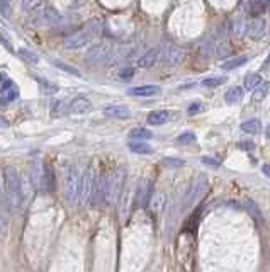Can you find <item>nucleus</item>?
Wrapping results in <instances>:
<instances>
[{
  "instance_id": "2eb2a0df",
  "label": "nucleus",
  "mask_w": 270,
  "mask_h": 272,
  "mask_svg": "<svg viewBox=\"0 0 270 272\" xmlns=\"http://www.w3.org/2000/svg\"><path fill=\"white\" fill-rule=\"evenodd\" d=\"M162 89L158 85H138L129 89L128 94L133 95V97H153V95H158Z\"/></svg>"
},
{
  "instance_id": "423d86ee",
  "label": "nucleus",
  "mask_w": 270,
  "mask_h": 272,
  "mask_svg": "<svg viewBox=\"0 0 270 272\" xmlns=\"http://www.w3.org/2000/svg\"><path fill=\"white\" fill-rule=\"evenodd\" d=\"M114 46L109 41H102L99 45L92 46L87 53V61L88 63H104V61L110 60L112 56Z\"/></svg>"
},
{
  "instance_id": "49530a36",
  "label": "nucleus",
  "mask_w": 270,
  "mask_h": 272,
  "mask_svg": "<svg viewBox=\"0 0 270 272\" xmlns=\"http://www.w3.org/2000/svg\"><path fill=\"white\" fill-rule=\"evenodd\" d=\"M265 136H267V139H270V124L267 126V131H265Z\"/></svg>"
},
{
  "instance_id": "1a4fd4ad",
  "label": "nucleus",
  "mask_w": 270,
  "mask_h": 272,
  "mask_svg": "<svg viewBox=\"0 0 270 272\" xmlns=\"http://www.w3.org/2000/svg\"><path fill=\"white\" fill-rule=\"evenodd\" d=\"M44 175H46V163L36 160L31 165V184L39 192H44Z\"/></svg>"
},
{
  "instance_id": "58836bf2",
  "label": "nucleus",
  "mask_w": 270,
  "mask_h": 272,
  "mask_svg": "<svg viewBox=\"0 0 270 272\" xmlns=\"http://www.w3.org/2000/svg\"><path fill=\"white\" fill-rule=\"evenodd\" d=\"M202 111V104L201 102H194V104H190V108H189V116H195V114H199Z\"/></svg>"
},
{
  "instance_id": "f257e3e1",
  "label": "nucleus",
  "mask_w": 270,
  "mask_h": 272,
  "mask_svg": "<svg viewBox=\"0 0 270 272\" xmlns=\"http://www.w3.org/2000/svg\"><path fill=\"white\" fill-rule=\"evenodd\" d=\"M126 182V168L116 167L104 175H99L97 187H95L94 203H102L106 206L114 204L123 194V187Z\"/></svg>"
},
{
  "instance_id": "473e14b6",
  "label": "nucleus",
  "mask_w": 270,
  "mask_h": 272,
  "mask_svg": "<svg viewBox=\"0 0 270 272\" xmlns=\"http://www.w3.org/2000/svg\"><path fill=\"white\" fill-rule=\"evenodd\" d=\"M195 141V135L190 133V131H187V133H182L177 138V143L179 145H192V143Z\"/></svg>"
},
{
  "instance_id": "20e7f679",
  "label": "nucleus",
  "mask_w": 270,
  "mask_h": 272,
  "mask_svg": "<svg viewBox=\"0 0 270 272\" xmlns=\"http://www.w3.org/2000/svg\"><path fill=\"white\" fill-rule=\"evenodd\" d=\"M99 32H101V23H99L97 19L88 21L82 29H79V31L66 36L65 48L66 50H80V48H83L85 45H88Z\"/></svg>"
},
{
  "instance_id": "c03bdc74",
  "label": "nucleus",
  "mask_w": 270,
  "mask_h": 272,
  "mask_svg": "<svg viewBox=\"0 0 270 272\" xmlns=\"http://www.w3.org/2000/svg\"><path fill=\"white\" fill-rule=\"evenodd\" d=\"M262 172H264V175L270 177V165H264V167H262Z\"/></svg>"
},
{
  "instance_id": "aec40b11",
  "label": "nucleus",
  "mask_w": 270,
  "mask_h": 272,
  "mask_svg": "<svg viewBox=\"0 0 270 272\" xmlns=\"http://www.w3.org/2000/svg\"><path fill=\"white\" fill-rule=\"evenodd\" d=\"M246 27H248V23L245 21V17L236 16L235 19H233L231 29H233V34H235V38H240V39H242L243 36L246 34Z\"/></svg>"
},
{
  "instance_id": "e433bc0d",
  "label": "nucleus",
  "mask_w": 270,
  "mask_h": 272,
  "mask_svg": "<svg viewBox=\"0 0 270 272\" xmlns=\"http://www.w3.org/2000/svg\"><path fill=\"white\" fill-rule=\"evenodd\" d=\"M56 67H60L61 70H65L66 73H73V75H77V77H80V72L77 68H73V67H70V65H66V63H63V61H58V60H54L53 61Z\"/></svg>"
},
{
  "instance_id": "a211bd4d",
  "label": "nucleus",
  "mask_w": 270,
  "mask_h": 272,
  "mask_svg": "<svg viewBox=\"0 0 270 272\" xmlns=\"http://www.w3.org/2000/svg\"><path fill=\"white\" fill-rule=\"evenodd\" d=\"M106 116L109 117H116V119H128L129 116H131V112H129V109L126 108V106H107L104 109Z\"/></svg>"
},
{
  "instance_id": "6ab92c4d",
  "label": "nucleus",
  "mask_w": 270,
  "mask_h": 272,
  "mask_svg": "<svg viewBox=\"0 0 270 272\" xmlns=\"http://www.w3.org/2000/svg\"><path fill=\"white\" fill-rule=\"evenodd\" d=\"M270 5V0H250L248 3V12L253 17H260L265 10L269 9Z\"/></svg>"
},
{
  "instance_id": "0eeeda50",
  "label": "nucleus",
  "mask_w": 270,
  "mask_h": 272,
  "mask_svg": "<svg viewBox=\"0 0 270 272\" xmlns=\"http://www.w3.org/2000/svg\"><path fill=\"white\" fill-rule=\"evenodd\" d=\"M153 194H155L153 181H150V179L141 181L138 186V190H136V206H138V208H146V206L150 204Z\"/></svg>"
},
{
  "instance_id": "5701e85b",
  "label": "nucleus",
  "mask_w": 270,
  "mask_h": 272,
  "mask_svg": "<svg viewBox=\"0 0 270 272\" xmlns=\"http://www.w3.org/2000/svg\"><path fill=\"white\" fill-rule=\"evenodd\" d=\"M165 201H166V197H165V194L163 192H155L153 194V197H151V201H150V209L151 211L157 215V213H162L163 211V208H165Z\"/></svg>"
},
{
  "instance_id": "9b49d317",
  "label": "nucleus",
  "mask_w": 270,
  "mask_h": 272,
  "mask_svg": "<svg viewBox=\"0 0 270 272\" xmlns=\"http://www.w3.org/2000/svg\"><path fill=\"white\" fill-rule=\"evenodd\" d=\"M206 190H208V181H206L204 175H201L199 179H195L194 186L190 187V192H189V197H187V206L197 203L204 196Z\"/></svg>"
},
{
  "instance_id": "cd10ccee",
  "label": "nucleus",
  "mask_w": 270,
  "mask_h": 272,
  "mask_svg": "<svg viewBox=\"0 0 270 272\" xmlns=\"http://www.w3.org/2000/svg\"><path fill=\"white\" fill-rule=\"evenodd\" d=\"M54 190V172L51 165H46V175H44V192Z\"/></svg>"
},
{
  "instance_id": "393cba45",
  "label": "nucleus",
  "mask_w": 270,
  "mask_h": 272,
  "mask_svg": "<svg viewBox=\"0 0 270 272\" xmlns=\"http://www.w3.org/2000/svg\"><path fill=\"white\" fill-rule=\"evenodd\" d=\"M242 131L246 135H258L262 131V123L258 119H248L242 123Z\"/></svg>"
},
{
  "instance_id": "dca6fc26",
  "label": "nucleus",
  "mask_w": 270,
  "mask_h": 272,
  "mask_svg": "<svg viewBox=\"0 0 270 272\" xmlns=\"http://www.w3.org/2000/svg\"><path fill=\"white\" fill-rule=\"evenodd\" d=\"M158 56H160V50H158V48L148 50L146 53H143L141 56L138 58V67H141V68H151L158 61Z\"/></svg>"
},
{
  "instance_id": "ddd939ff",
  "label": "nucleus",
  "mask_w": 270,
  "mask_h": 272,
  "mask_svg": "<svg viewBox=\"0 0 270 272\" xmlns=\"http://www.w3.org/2000/svg\"><path fill=\"white\" fill-rule=\"evenodd\" d=\"M246 32L251 39H260L264 38V34L267 32V23H265L262 17H253V19L248 23V27H246Z\"/></svg>"
},
{
  "instance_id": "79ce46f5",
  "label": "nucleus",
  "mask_w": 270,
  "mask_h": 272,
  "mask_svg": "<svg viewBox=\"0 0 270 272\" xmlns=\"http://www.w3.org/2000/svg\"><path fill=\"white\" fill-rule=\"evenodd\" d=\"M63 111V102H54V106H53V116H56V114H61Z\"/></svg>"
},
{
  "instance_id": "f8f14e48",
  "label": "nucleus",
  "mask_w": 270,
  "mask_h": 272,
  "mask_svg": "<svg viewBox=\"0 0 270 272\" xmlns=\"http://www.w3.org/2000/svg\"><path fill=\"white\" fill-rule=\"evenodd\" d=\"M17 97H19V89L12 80H7L5 85H2V89H0V104L7 106L16 101Z\"/></svg>"
},
{
  "instance_id": "c9c22d12",
  "label": "nucleus",
  "mask_w": 270,
  "mask_h": 272,
  "mask_svg": "<svg viewBox=\"0 0 270 272\" xmlns=\"http://www.w3.org/2000/svg\"><path fill=\"white\" fill-rule=\"evenodd\" d=\"M0 10L5 17L10 16L12 12V0H0Z\"/></svg>"
},
{
  "instance_id": "4be33fe9",
  "label": "nucleus",
  "mask_w": 270,
  "mask_h": 272,
  "mask_svg": "<svg viewBox=\"0 0 270 272\" xmlns=\"http://www.w3.org/2000/svg\"><path fill=\"white\" fill-rule=\"evenodd\" d=\"M243 95H245V89L236 85V87H231V89L224 94V101H226L228 104H236V102L242 101Z\"/></svg>"
},
{
  "instance_id": "a18cd8bd",
  "label": "nucleus",
  "mask_w": 270,
  "mask_h": 272,
  "mask_svg": "<svg viewBox=\"0 0 270 272\" xmlns=\"http://www.w3.org/2000/svg\"><path fill=\"white\" fill-rule=\"evenodd\" d=\"M267 67H270V54H269V58L265 60V63H264V68H267Z\"/></svg>"
},
{
  "instance_id": "37998d69",
  "label": "nucleus",
  "mask_w": 270,
  "mask_h": 272,
  "mask_svg": "<svg viewBox=\"0 0 270 272\" xmlns=\"http://www.w3.org/2000/svg\"><path fill=\"white\" fill-rule=\"evenodd\" d=\"M9 126H10V123L2 116V114H0V130H2V128H9Z\"/></svg>"
},
{
  "instance_id": "c756f323",
  "label": "nucleus",
  "mask_w": 270,
  "mask_h": 272,
  "mask_svg": "<svg viewBox=\"0 0 270 272\" xmlns=\"http://www.w3.org/2000/svg\"><path fill=\"white\" fill-rule=\"evenodd\" d=\"M262 83V77H260V73H248V75L245 77V89H248V90H253V89H257L258 85Z\"/></svg>"
},
{
  "instance_id": "ea45409f",
  "label": "nucleus",
  "mask_w": 270,
  "mask_h": 272,
  "mask_svg": "<svg viewBox=\"0 0 270 272\" xmlns=\"http://www.w3.org/2000/svg\"><path fill=\"white\" fill-rule=\"evenodd\" d=\"M202 162L211 165V167H219V165H221V162L217 159H213V157H202Z\"/></svg>"
},
{
  "instance_id": "b1692460",
  "label": "nucleus",
  "mask_w": 270,
  "mask_h": 272,
  "mask_svg": "<svg viewBox=\"0 0 270 272\" xmlns=\"http://www.w3.org/2000/svg\"><path fill=\"white\" fill-rule=\"evenodd\" d=\"M151 136H153V133L146 128H135V130L129 131V138L133 141H146V139H151Z\"/></svg>"
},
{
  "instance_id": "bb28decb",
  "label": "nucleus",
  "mask_w": 270,
  "mask_h": 272,
  "mask_svg": "<svg viewBox=\"0 0 270 272\" xmlns=\"http://www.w3.org/2000/svg\"><path fill=\"white\" fill-rule=\"evenodd\" d=\"M246 61H248V56H238V58H231V60H226L223 65H221V68L223 70H235V68H240L242 65H245Z\"/></svg>"
},
{
  "instance_id": "a19ab883",
  "label": "nucleus",
  "mask_w": 270,
  "mask_h": 272,
  "mask_svg": "<svg viewBox=\"0 0 270 272\" xmlns=\"http://www.w3.org/2000/svg\"><path fill=\"white\" fill-rule=\"evenodd\" d=\"M238 148L250 152V150H255V143H253V141H240V143H238Z\"/></svg>"
},
{
  "instance_id": "6e6552de",
  "label": "nucleus",
  "mask_w": 270,
  "mask_h": 272,
  "mask_svg": "<svg viewBox=\"0 0 270 272\" xmlns=\"http://www.w3.org/2000/svg\"><path fill=\"white\" fill-rule=\"evenodd\" d=\"M162 56H163L165 65H168V67H177V65H180L184 60H186V51H184L180 46L170 43V45L165 46Z\"/></svg>"
},
{
  "instance_id": "7c9ffc66",
  "label": "nucleus",
  "mask_w": 270,
  "mask_h": 272,
  "mask_svg": "<svg viewBox=\"0 0 270 272\" xmlns=\"http://www.w3.org/2000/svg\"><path fill=\"white\" fill-rule=\"evenodd\" d=\"M226 82L224 77H209V79L202 80V87H208V89H213V87H219Z\"/></svg>"
},
{
  "instance_id": "4c0bfd02",
  "label": "nucleus",
  "mask_w": 270,
  "mask_h": 272,
  "mask_svg": "<svg viewBox=\"0 0 270 272\" xmlns=\"http://www.w3.org/2000/svg\"><path fill=\"white\" fill-rule=\"evenodd\" d=\"M133 75H135V68L133 67H124V68H121V72H119V79H123V80L133 79Z\"/></svg>"
},
{
  "instance_id": "c85d7f7f",
  "label": "nucleus",
  "mask_w": 270,
  "mask_h": 272,
  "mask_svg": "<svg viewBox=\"0 0 270 272\" xmlns=\"http://www.w3.org/2000/svg\"><path fill=\"white\" fill-rule=\"evenodd\" d=\"M17 54H19V56L22 58V60L24 61H27V63H38L39 61V56L38 54L34 53V51H31V50H27V48H19V50H17Z\"/></svg>"
},
{
  "instance_id": "a878e982",
  "label": "nucleus",
  "mask_w": 270,
  "mask_h": 272,
  "mask_svg": "<svg viewBox=\"0 0 270 272\" xmlns=\"http://www.w3.org/2000/svg\"><path fill=\"white\" fill-rule=\"evenodd\" d=\"M269 92H270V83L269 82H262L260 85L257 87V89L251 90V99H253L255 102H260V101H264V99L267 97Z\"/></svg>"
},
{
  "instance_id": "412c9836",
  "label": "nucleus",
  "mask_w": 270,
  "mask_h": 272,
  "mask_svg": "<svg viewBox=\"0 0 270 272\" xmlns=\"http://www.w3.org/2000/svg\"><path fill=\"white\" fill-rule=\"evenodd\" d=\"M128 148L133 153H138V155H151L153 153V148L146 141H129Z\"/></svg>"
},
{
  "instance_id": "f704fd0d",
  "label": "nucleus",
  "mask_w": 270,
  "mask_h": 272,
  "mask_svg": "<svg viewBox=\"0 0 270 272\" xmlns=\"http://www.w3.org/2000/svg\"><path fill=\"white\" fill-rule=\"evenodd\" d=\"M0 45H2L3 48H5L7 51H10V53H14V46H12V43H10V38L7 36V32L5 31H2L0 29Z\"/></svg>"
},
{
  "instance_id": "f3484780",
  "label": "nucleus",
  "mask_w": 270,
  "mask_h": 272,
  "mask_svg": "<svg viewBox=\"0 0 270 272\" xmlns=\"http://www.w3.org/2000/svg\"><path fill=\"white\" fill-rule=\"evenodd\" d=\"M172 119V112L170 111H153L148 114L146 121L151 126H162V124H166Z\"/></svg>"
},
{
  "instance_id": "9d476101",
  "label": "nucleus",
  "mask_w": 270,
  "mask_h": 272,
  "mask_svg": "<svg viewBox=\"0 0 270 272\" xmlns=\"http://www.w3.org/2000/svg\"><path fill=\"white\" fill-rule=\"evenodd\" d=\"M58 21H60V14H58V10H54L53 7H46V9H43L41 12L36 16L34 24L39 26V27H46V26L56 24Z\"/></svg>"
},
{
  "instance_id": "4468645a",
  "label": "nucleus",
  "mask_w": 270,
  "mask_h": 272,
  "mask_svg": "<svg viewBox=\"0 0 270 272\" xmlns=\"http://www.w3.org/2000/svg\"><path fill=\"white\" fill-rule=\"evenodd\" d=\"M68 111L72 112V114H85V112H90V111H92V102H90V99L83 97V95H80V97H75L72 102H70Z\"/></svg>"
},
{
  "instance_id": "f03ea898",
  "label": "nucleus",
  "mask_w": 270,
  "mask_h": 272,
  "mask_svg": "<svg viewBox=\"0 0 270 272\" xmlns=\"http://www.w3.org/2000/svg\"><path fill=\"white\" fill-rule=\"evenodd\" d=\"M3 177V190H5L7 201L12 211H17L24 206L27 194H26V182L22 179V174L12 165H7L2 170Z\"/></svg>"
},
{
  "instance_id": "7ed1b4c3",
  "label": "nucleus",
  "mask_w": 270,
  "mask_h": 272,
  "mask_svg": "<svg viewBox=\"0 0 270 272\" xmlns=\"http://www.w3.org/2000/svg\"><path fill=\"white\" fill-rule=\"evenodd\" d=\"M85 165L72 163L65 172L63 177V196H65L66 203L70 206L79 204L80 196V184H82V174H83Z\"/></svg>"
},
{
  "instance_id": "39448f33",
  "label": "nucleus",
  "mask_w": 270,
  "mask_h": 272,
  "mask_svg": "<svg viewBox=\"0 0 270 272\" xmlns=\"http://www.w3.org/2000/svg\"><path fill=\"white\" fill-rule=\"evenodd\" d=\"M97 181H99V174H97L95 165L87 163L83 167L82 184H80V196H79V204L80 206L92 203L94 194H95V187H97Z\"/></svg>"
},
{
  "instance_id": "2f4dec72",
  "label": "nucleus",
  "mask_w": 270,
  "mask_h": 272,
  "mask_svg": "<svg viewBox=\"0 0 270 272\" xmlns=\"http://www.w3.org/2000/svg\"><path fill=\"white\" fill-rule=\"evenodd\" d=\"M162 163H163L165 167H168V168H180V167H184V165H186V162L180 160V159H173V157H168V159L162 160Z\"/></svg>"
},
{
  "instance_id": "72a5a7b5",
  "label": "nucleus",
  "mask_w": 270,
  "mask_h": 272,
  "mask_svg": "<svg viewBox=\"0 0 270 272\" xmlns=\"http://www.w3.org/2000/svg\"><path fill=\"white\" fill-rule=\"evenodd\" d=\"M39 5H41V0H22L21 2V7L24 12H31V10H34Z\"/></svg>"
}]
</instances>
